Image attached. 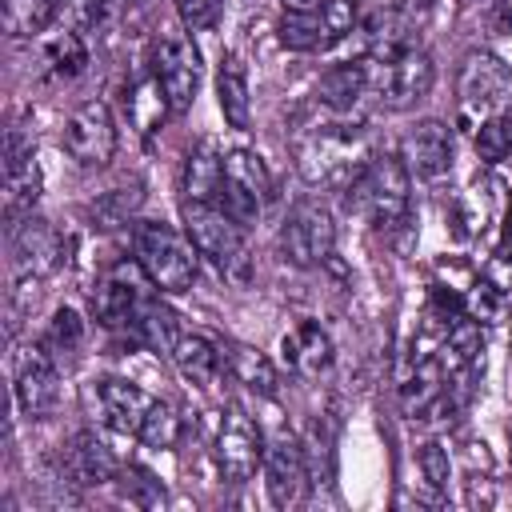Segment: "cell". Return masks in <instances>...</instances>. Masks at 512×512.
Segmentation results:
<instances>
[{"label":"cell","mask_w":512,"mask_h":512,"mask_svg":"<svg viewBox=\"0 0 512 512\" xmlns=\"http://www.w3.org/2000/svg\"><path fill=\"white\" fill-rule=\"evenodd\" d=\"M292 152H296V168H300V176L308 184H344V180H356L360 168L372 156L364 128L336 120V112H332V120L308 124L304 132H296Z\"/></svg>","instance_id":"obj_1"},{"label":"cell","mask_w":512,"mask_h":512,"mask_svg":"<svg viewBox=\"0 0 512 512\" xmlns=\"http://www.w3.org/2000/svg\"><path fill=\"white\" fill-rule=\"evenodd\" d=\"M352 204L368 216L372 228L392 232L404 224L408 208H412V172L404 168L400 156L388 152H372L368 164L360 168V176L352 180Z\"/></svg>","instance_id":"obj_2"},{"label":"cell","mask_w":512,"mask_h":512,"mask_svg":"<svg viewBox=\"0 0 512 512\" xmlns=\"http://www.w3.org/2000/svg\"><path fill=\"white\" fill-rule=\"evenodd\" d=\"M196 244L180 236L164 220H140L136 224V264L148 276L152 288L160 292H188L200 264H196Z\"/></svg>","instance_id":"obj_3"},{"label":"cell","mask_w":512,"mask_h":512,"mask_svg":"<svg viewBox=\"0 0 512 512\" xmlns=\"http://www.w3.org/2000/svg\"><path fill=\"white\" fill-rule=\"evenodd\" d=\"M184 228L200 256H208L224 276L244 280L248 256H244V224H236L220 204L212 200H184Z\"/></svg>","instance_id":"obj_4"},{"label":"cell","mask_w":512,"mask_h":512,"mask_svg":"<svg viewBox=\"0 0 512 512\" xmlns=\"http://www.w3.org/2000/svg\"><path fill=\"white\" fill-rule=\"evenodd\" d=\"M432 80H436L432 56L420 52V48H404L392 60H372V96L384 108H396L400 112V108L420 104L432 92Z\"/></svg>","instance_id":"obj_5"},{"label":"cell","mask_w":512,"mask_h":512,"mask_svg":"<svg viewBox=\"0 0 512 512\" xmlns=\"http://www.w3.org/2000/svg\"><path fill=\"white\" fill-rule=\"evenodd\" d=\"M336 248V224H332V212L320 204V200H300L284 228H280V252L288 264L296 268H316L332 256Z\"/></svg>","instance_id":"obj_6"},{"label":"cell","mask_w":512,"mask_h":512,"mask_svg":"<svg viewBox=\"0 0 512 512\" xmlns=\"http://www.w3.org/2000/svg\"><path fill=\"white\" fill-rule=\"evenodd\" d=\"M152 76L160 80L172 112H188L200 92V56L184 32H160L152 48Z\"/></svg>","instance_id":"obj_7"},{"label":"cell","mask_w":512,"mask_h":512,"mask_svg":"<svg viewBox=\"0 0 512 512\" xmlns=\"http://www.w3.org/2000/svg\"><path fill=\"white\" fill-rule=\"evenodd\" d=\"M216 464H220L224 480H232V484L252 480L256 468L264 464V436L252 424V416L244 408H236V404L220 416V428H216Z\"/></svg>","instance_id":"obj_8"},{"label":"cell","mask_w":512,"mask_h":512,"mask_svg":"<svg viewBox=\"0 0 512 512\" xmlns=\"http://www.w3.org/2000/svg\"><path fill=\"white\" fill-rule=\"evenodd\" d=\"M64 148L84 168H104L116 152V120L104 100H84L64 120Z\"/></svg>","instance_id":"obj_9"},{"label":"cell","mask_w":512,"mask_h":512,"mask_svg":"<svg viewBox=\"0 0 512 512\" xmlns=\"http://www.w3.org/2000/svg\"><path fill=\"white\" fill-rule=\"evenodd\" d=\"M460 108L464 112L480 108V120L492 112H508L512 108V72L496 56L472 52L460 68Z\"/></svg>","instance_id":"obj_10"},{"label":"cell","mask_w":512,"mask_h":512,"mask_svg":"<svg viewBox=\"0 0 512 512\" xmlns=\"http://www.w3.org/2000/svg\"><path fill=\"white\" fill-rule=\"evenodd\" d=\"M0 200H4V220H16V216L32 212V204L40 200L36 148L20 128H12L8 140H4V188H0Z\"/></svg>","instance_id":"obj_11"},{"label":"cell","mask_w":512,"mask_h":512,"mask_svg":"<svg viewBox=\"0 0 512 512\" xmlns=\"http://www.w3.org/2000/svg\"><path fill=\"white\" fill-rule=\"evenodd\" d=\"M68 260V240L40 216H28L16 236H12V268L16 276H32V280H44L52 272H60Z\"/></svg>","instance_id":"obj_12"},{"label":"cell","mask_w":512,"mask_h":512,"mask_svg":"<svg viewBox=\"0 0 512 512\" xmlns=\"http://www.w3.org/2000/svg\"><path fill=\"white\" fill-rule=\"evenodd\" d=\"M12 392H16V408L28 420L52 416V408L60 400V376H56V364H52V356L44 348H32V352L20 356Z\"/></svg>","instance_id":"obj_13"},{"label":"cell","mask_w":512,"mask_h":512,"mask_svg":"<svg viewBox=\"0 0 512 512\" xmlns=\"http://www.w3.org/2000/svg\"><path fill=\"white\" fill-rule=\"evenodd\" d=\"M264 488L268 500L276 508H292L304 500L308 488V468H304V452L292 436H276L272 444H264Z\"/></svg>","instance_id":"obj_14"},{"label":"cell","mask_w":512,"mask_h":512,"mask_svg":"<svg viewBox=\"0 0 512 512\" xmlns=\"http://www.w3.org/2000/svg\"><path fill=\"white\" fill-rule=\"evenodd\" d=\"M400 160L420 180H440L452 164V132L444 120H420L400 140Z\"/></svg>","instance_id":"obj_15"},{"label":"cell","mask_w":512,"mask_h":512,"mask_svg":"<svg viewBox=\"0 0 512 512\" xmlns=\"http://www.w3.org/2000/svg\"><path fill=\"white\" fill-rule=\"evenodd\" d=\"M92 300H96V316H100L108 328H132L136 316H140V308H144V300H148V292H144L136 268L120 264V268H112V272L100 280V288H96Z\"/></svg>","instance_id":"obj_16"},{"label":"cell","mask_w":512,"mask_h":512,"mask_svg":"<svg viewBox=\"0 0 512 512\" xmlns=\"http://www.w3.org/2000/svg\"><path fill=\"white\" fill-rule=\"evenodd\" d=\"M92 396H96V408H100L104 424L116 428V432H132V436L140 432V424H144V416H148V408H152V396H148L140 384L120 380V376L96 380Z\"/></svg>","instance_id":"obj_17"},{"label":"cell","mask_w":512,"mask_h":512,"mask_svg":"<svg viewBox=\"0 0 512 512\" xmlns=\"http://www.w3.org/2000/svg\"><path fill=\"white\" fill-rule=\"evenodd\" d=\"M364 96H372V60H348V64H336L320 76L316 84V100L336 112V116H348Z\"/></svg>","instance_id":"obj_18"},{"label":"cell","mask_w":512,"mask_h":512,"mask_svg":"<svg viewBox=\"0 0 512 512\" xmlns=\"http://www.w3.org/2000/svg\"><path fill=\"white\" fill-rule=\"evenodd\" d=\"M448 376H452V356H424L416 364V372L408 376V384L400 388V400H404V412L408 416H428L432 404L448 392Z\"/></svg>","instance_id":"obj_19"},{"label":"cell","mask_w":512,"mask_h":512,"mask_svg":"<svg viewBox=\"0 0 512 512\" xmlns=\"http://www.w3.org/2000/svg\"><path fill=\"white\" fill-rule=\"evenodd\" d=\"M216 100H220V112L228 120V128H248V116H252V96H248V68L236 52H224L220 56V68H216Z\"/></svg>","instance_id":"obj_20"},{"label":"cell","mask_w":512,"mask_h":512,"mask_svg":"<svg viewBox=\"0 0 512 512\" xmlns=\"http://www.w3.org/2000/svg\"><path fill=\"white\" fill-rule=\"evenodd\" d=\"M284 360L300 372V376H320L332 368V340L320 324L304 320L284 336Z\"/></svg>","instance_id":"obj_21"},{"label":"cell","mask_w":512,"mask_h":512,"mask_svg":"<svg viewBox=\"0 0 512 512\" xmlns=\"http://www.w3.org/2000/svg\"><path fill=\"white\" fill-rule=\"evenodd\" d=\"M64 468H68V476L76 480V484H108L116 472H120V464H116V456L108 452V444L100 440V436H92V432H80L76 440H72V448H68V456H64Z\"/></svg>","instance_id":"obj_22"},{"label":"cell","mask_w":512,"mask_h":512,"mask_svg":"<svg viewBox=\"0 0 512 512\" xmlns=\"http://www.w3.org/2000/svg\"><path fill=\"white\" fill-rule=\"evenodd\" d=\"M224 188V156L212 140H200L184 160V200H212L220 204Z\"/></svg>","instance_id":"obj_23"},{"label":"cell","mask_w":512,"mask_h":512,"mask_svg":"<svg viewBox=\"0 0 512 512\" xmlns=\"http://www.w3.org/2000/svg\"><path fill=\"white\" fill-rule=\"evenodd\" d=\"M220 356H224V368H228L244 388L260 392V396H272V392H276V364H272L260 348L240 344V340H228V344L220 348Z\"/></svg>","instance_id":"obj_24"},{"label":"cell","mask_w":512,"mask_h":512,"mask_svg":"<svg viewBox=\"0 0 512 512\" xmlns=\"http://www.w3.org/2000/svg\"><path fill=\"white\" fill-rule=\"evenodd\" d=\"M172 364L180 368L184 380H192V384L204 388V384L216 380L224 356H220V348H216L212 340H204V336H188V332H184V336L172 344Z\"/></svg>","instance_id":"obj_25"},{"label":"cell","mask_w":512,"mask_h":512,"mask_svg":"<svg viewBox=\"0 0 512 512\" xmlns=\"http://www.w3.org/2000/svg\"><path fill=\"white\" fill-rule=\"evenodd\" d=\"M64 16V0H4V32L36 36Z\"/></svg>","instance_id":"obj_26"},{"label":"cell","mask_w":512,"mask_h":512,"mask_svg":"<svg viewBox=\"0 0 512 512\" xmlns=\"http://www.w3.org/2000/svg\"><path fill=\"white\" fill-rule=\"evenodd\" d=\"M168 112H172V104H168L160 80H156V76H144V80L132 88V96H128V116H132V124L140 128V136H152V132L164 124Z\"/></svg>","instance_id":"obj_27"},{"label":"cell","mask_w":512,"mask_h":512,"mask_svg":"<svg viewBox=\"0 0 512 512\" xmlns=\"http://www.w3.org/2000/svg\"><path fill=\"white\" fill-rule=\"evenodd\" d=\"M276 32H280V44H284V48H296V52L328 48V32H324L316 8H312V12H288V8H284Z\"/></svg>","instance_id":"obj_28"},{"label":"cell","mask_w":512,"mask_h":512,"mask_svg":"<svg viewBox=\"0 0 512 512\" xmlns=\"http://www.w3.org/2000/svg\"><path fill=\"white\" fill-rule=\"evenodd\" d=\"M476 156L488 164L512 156V112H492L476 124Z\"/></svg>","instance_id":"obj_29"},{"label":"cell","mask_w":512,"mask_h":512,"mask_svg":"<svg viewBox=\"0 0 512 512\" xmlns=\"http://www.w3.org/2000/svg\"><path fill=\"white\" fill-rule=\"evenodd\" d=\"M224 180L244 184V188H248V192H256L260 200L272 192V180H268L264 160H260L256 152H248V148H232V152L224 156Z\"/></svg>","instance_id":"obj_30"},{"label":"cell","mask_w":512,"mask_h":512,"mask_svg":"<svg viewBox=\"0 0 512 512\" xmlns=\"http://www.w3.org/2000/svg\"><path fill=\"white\" fill-rule=\"evenodd\" d=\"M136 436L148 448H156V452L176 448V440H180V416H176V408L168 400H152V408H148V416H144V424H140Z\"/></svg>","instance_id":"obj_31"},{"label":"cell","mask_w":512,"mask_h":512,"mask_svg":"<svg viewBox=\"0 0 512 512\" xmlns=\"http://www.w3.org/2000/svg\"><path fill=\"white\" fill-rule=\"evenodd\" d=\"M316 12H320V24L328 32V44L344 40L356 28V0H320Z\"/></svg>","instance_id":"obj_32"},{"label":"cell","mask_w":512,"mask_h":512,"mask_svg":"<svg viewBox=\"0 0 512 512\" xmlns=\"http://www.w3.org/2000/svg\"><path fill=\"white\" fill-rule=\"evenodd\" d=\"M48 60H52V68H56L60 76H76V72L88 64V52H84V44H80L76 32H64V36L48 48Z\"/></svg>","instance_id":"obj_33"},{"label":"cell","mask_w":512,"mask_h":512,"mask_svg":"<svg viewBox=\"0 0 512 512\" xmlns=\"http://www.w3.org/2000/svg\"><path fill=\"white\" fill-rule=\"evenodd\" d=\"M420 472H424V480L432 484V488H448V480H452V460H448V448L440 444V440H428L424 448H420Z\"/></svg>","instance_id":"obj_34"},{"label":"cell","mask_w":512,"mask_h":512,"mask_svg":"<svg viewBox=\"0 0 512 512\" xmlns=\"http://www.w3.org/2000/svg\"><path fill=\"white\" fill-rule=\"evenodd\" d=\"M80 336H84L80 312H76V308H56V316H52V324H48V344L72 352V348L80 344Z\"/></svg>","instance_id":"obj_35"},{"label":"cell","mask_w":512,"mask_h":512,"mask_svg":"<svg viewBox=\"0 0 512 512\" xmlns=\"http://www.w3.org/2000/svg\"><path fill=\"white\" fill-rule=\"evenodd\" d=\"M220 4L224 0H176V12H180V20H184L188 32H200V28H212L216 24Z\"/></svg>","instance_id":"obj_36"},{"label":"cell","mask_w":512,"mask_h":512,"mask_svg":"<svg viewBox=\"0 0 512 512\" xmlns=\"http://www.w3.org/2000/svg\"><path fill=\"white\" fill-rule=\"evenodd\" d=\"M468 308H472L476 320H492V316L500 312V296H496V288H492V284H476V292L468 296Z\"/></svg>","instance_id":"obj_37"},{"label":"cell","mask_w":512,"mask_h":512,"mask_svg":"<svg viewBox=\"0 0 512 512\" xmlns=\"http://www.w3.org/2000/svg\"><path fill=\"white\" fill-rule=\"evenodd\" d=\"M100 4H104V0H64V16H68L72 32L84 28V24H92V20L100 16ZM64 16H60V20H64Z\"/></svg>","instance_id":"obj_38"},{"label":"cell","mask_w":512,"mask_h":512,"mask_svg":"<svg viewBox=\"0 0 512 512\" xmlns=\"http://www.w3.org/2000/svg\"><path fill=\"white\" fill-rule=\"evenodd\" d=\"M500 256L512 260V208H508V216H504V244H500Z\"/></svg>","instance_id":"obj_39"},{"label":"cell","mask_w":512,"mask_h":512,"mask_svg":"<svg viewBox=\"0 0 512 512\" xmlns=\"http://www.w3.org/2000/svg\"><path fill=\"white\" fill-rule=\"evenodd\" d=\"M316 4H320V0H284V8H288V12H312Z\"/></svg>","instance_id":"obj_40"},{"label":"cell","mask_w":512,"mask_h":512,"mask_svg":"<svg viewBox=\"0 0 512 512\" xmlns=\"http://www.w3.org/2000/svg\"><path fill=\"white\" fill-rule=\"evenodd\" d=\"M128 4H136V8H144V4H152V0H128Z\"/></svg>","instance_id":"obj_41"},{"label":"cell","mask_w":512,"mask_h":512,"mask_svg":"<svg viewBox=\"0 0 512 512\" xmlns=\"http://www.w3.org/2000/svg\"><path fill=\"white\" fill-rule=\"evenodd\" d=\"M508 448H512V428H508Z\"/></svg>","instance_id":"obj_42"}]
</instances>
